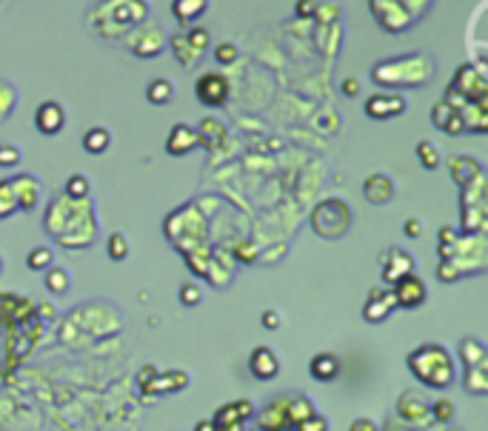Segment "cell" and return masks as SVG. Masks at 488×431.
Returning <instances> with one entry per match:
<instances>
[{
  "label": "cell",
  "instance_id": "6da1fadb",
  "mask_svg": "<svg viewBox=\"0 0 488 431\" xmlns=\"http://www.w3.org/2000/svg\"><path fill=\"white\" fill-rule=\"evenodd\" d=\"M408 368H411V374L423 383V385H428V388H448V385H454V377H457V371H454V360H451V354H448V348L445 346H440V343H423V346H417L411 354H408Z\"/></svg>",
  "mask_w": 488,
  "mask_h": 431
},
{
  "label": "cell",
  "instance_id": "7a4b0ae2",
  "mask_svg": "<svg viewBox=\"0 0 488 431\" xmlns=\"http://www.w3.org/2000/svg\"><path fill=\"white\" fill-rule=\"evenodd\" d=\"M351 206L340 197L320 200L312 211V232L323 240H343L351 232Z\"/></svg>",
  "mask_w": 488,
  "mask_h": 431
},
{
  "label": "cell",
  "instance_id": "3957f363",
  "mask_svg": "<svg viewBox=\"0 0 488 431\" xmlns=\"http://www.w3.org/2000/svg\"><path fill=\"white\" fill-rule=\"evenodd\" d=\"M423 60H425V55H411L408 60H386V63H380V66L371 69V78H374V83H380V86H391V80L400 75V78H403L400 86H425V83L431 80L434 69H431V72H417V66H420Z\"/></svg>",
  "mask_w": 488,
  "mask_h": 431
},
{
  "label": "cell",
  "instance_id": "277c9868",
  "mask_svg": "<svg viewBox=\"0 0 488 431\" xmlns=\"http://www.w3.org/2000/svg\"><path fill=\"white\" fill-rule=\"evenodd\" d=\"M194 95L200 100V106H208V109H220L228 103V95H231V86L223 75L217 72H206L197 78L194 83Z\"/></svg>",
  "mask_w": 488,
  "mask_h": 431
},
{
  "label": "cell",
  "instance_id": "5b68a950",
  "mask_svg": "<svg viewBox=\"0 0 488 431\" xmlns=\"http://www.w3.org/2000/svg\"><path fill=\"white\" fill-rule=\"evenodd\" d=\"M391 294H394L397 309L414 312V309H420V306L428 300V286H425V280H423L420 275L411 272V275L400 277V280L391 286Z\"/></svg>",
  "mask_w": 488,
  "mask_h": 431
},
{
  "label": "cell",
  "instance_id": "8992f818",
  "mask_svg": "<svg viewBox=\"0 0 488 431\" xmlns=\"http://www.w3.org/2000/svg\"><path fill=\"white\" fill-rule=\"evenodd\" d=\"M397 417L403 422H411V425H428V420H431V403H428V397L423 391H417V388L403 391L400 400H397Z\"/></svg>",
  "mask_w": 488,
  "mask_h": 431
},
{
  "label": "cell",
  "instance_id": "52a82bcc",
  "mask_svg": "<svg viewBox=\"0 0 488 431\" xmlns=\"http://www.w3.org/2000/svg\"><path fill=\"white\" fill-rule=\"evenodd\" d=\"M411 272H414V257H411L405 249L391 246V249H386V252L380 255V275H383L386 286H394L400 277H405V275H411Z\"/></svg>",
  "mask_w": 488,
  "mask_h": 431
},
{
  "label": "cell",
  "instance_id": "ba28073f",
  "mask_svg": "<svg viewBox=\"0 0 488 431\" xmlns=\"http://www.w3.org/2000/svg\"><path fill=\"white\" fill-rule=\"evenodd\" d=\"M394 309H397V303H394L391 286L388 289H371L366 297V306H363V320L366 323H386Z\"/></svg>",
  "mask_w": 488,
  "mask_h": 431
},
{
  "label": "cell",
  "instance_id": "9c48e42d",
  "mask_svg": "<svg viewBox=\"0 0 488 431\" xmlns=\"http://www.w3.org/2000/svg\"><path fill=\"white\" fill-rule=\"evenodd\" d=\"M35 126H38V132L46 134V137L60 134L63 126H66V109H63L58 100H43V103L38 106V112H35Z\"/></svg>",
  "mask_w": 488,
  "mask_h": 431
},
{
  "label": "cell",
  "instance_id": "30bf717a",
  "mask_svg": "<svg viewBox=\"0 0 488 431\" xmlns=\"http://www.w3.org/2000/svg\"><path fill=\"white\" fill-rule=\"evenodd\" d=\"M280 357L275 354V348H269V346H258L255 351H252V357H249V371H252V377L255 380H275L277 374H280Z\"/></svg>",
  "mask_w": 488,
  "mask_h": 431
},
{
  "label": "cell",
  "instance_id": "8fae6325",
  "mask_svg": "<svg viewBox=\"0 0 488 431\" xmlns=\"http://www.w3.org/2000/svg\"><path fill=\"white\" fill-rule=\"evenodd\" d=\"M405 112V100L400 95H374L366 103V115L371 120H391Z\"/></svg>",
  "mask_w": 488,
  "mask_h": 431
},
{
  "label": "cell",
  "instance_id": "7c38bea8",
  "mask_svg": "<svg viewBox=\"0 0 488 431\" xmlns=\"http://www.w3.org/2000/svg\"><path fill=\"white\" fill-rule=\"evenodd\" d=\"M363 197L371 203V206H386L391 197H394V180L383 171H374L366 177L363 183Z\"/></svg>",
  "mask_w": 488,
  "mask_h": 431
},
{
  "label": "cell",
  "instance_id": "4fadbf2b",
  "mask_svg": "<svg viewBox=\"0 0 488 431\" xmlns=\"http://www.w3.org/2000/svg\"><path fill=\"white\" fill-rule=\"evenodd\" d=\"M431 120H434V126H437L440 132H445V134H462V132H465V123H462V117H460V109L451 106L448 100H440V103L431 109Z\"/></svg>",
  "mask_w": 488,
  "mask_h": 431
},
{
  "label": "cell",
  "instance_id": "5bb4252c",
  "mask_svg": "<svg viewBox=\"0 0 488 431\" xmlns=\"http://www.w3.org/2000/svg\"><path fill=\"white\" fill-rule=\"evenodd\" d=\"M194 146H197V132H194L189 123H174L171 132H169V137H166V151H169L171 157H183V154H189Z\"/></svg>",
  "mask_w": 488,
  "mask_h": 431
},
{
  "label": "cell",
  "instance_id": "9a60e30c",
  "mask_svg": "<svg viewBox=\"0 0 488 431\" xmlns=\"http://www.w3.org/2000/svg\"><path fill=\"white\" fill-rule=\"evenodd\" d=\"M255 417V405L249 400H237V403H226L217 408L214 414V428H223V425H234V422H246Z\"/></svg>",
  "mask_w": 488,
  "mask_h": 431
},
{
  "label": "cell",
  "instance_id": "2e32d148",
  "mask_svg": "<svg viewBox=\"0 0 488 431\" xmlns=\"http://www.w3.org/2000/svg\"><path fill=\"white\" fill-rule=\"evenodd\" d=\"M340 368H343V363H340V357L331 354V351H320V354H314L312 363H309V374H312L317 383H334V380L340 377Z\"/></svg>",
  "mask_w": 488,
  "mask_h": 431
},
{
  "label": "cell",
  "instance_id": "e0dca14e",
  "mask_svg": "<svg viewBox=\"0 0 488 431\" xmlns=\"http://www.w3.org/2000/svg\"><path fill=\"white\" fill-rule=\"evenodd\" d=\"M12 188H15V197H18V208L21 211H32L38 206V194H41V183L29 174H18L9 180Z\"/></svg>",
  "mask_w": 488,
  "mask_h": 431
},
{
  "label": "cell",
  "instance_id": "ac0fdd59",
  "mask_svg": "<svg viewBox=\"0 0 488 431\" xmlns=\"http://www.w3.org/2000/svg\"><path fill=\"white\" fill-rule=\"evenodd\" d=\"M208 12V0H171V15L180 26H191Z\"/></svg>",
  "mask_w": 488,
  "mask_h": 431
},
{
  "label": "cell",
  "instance_id": "d6986e66",
  "mask_svg": "<svg viewBox=\"0 0 488 431\" xmlns=\"http://www.w3.org/2000/svg\"><path fill=\"white\" fill-rule=\"evenodd\" d=\"M448 171H451V180L460 186V188H465L468 183H474L479 174H482V166L474 160V157H454L451 163H448Z\"/></svg>",
  "mask_w": 488,
  "mask_h": 431
},
{
  "label": "cell",
  "instance_id": "ffe728a7",
  "mask_svg": "<svg viewBox=\"0 0 488 431\" xmlns=\"http://www.w3.org/2000/svg\"><path fill=\"white\" fill-rule=\"evenodd\" d=\"M189 385V374L174 368V371H166V374H157L149 385V397H157V394H166V391H183Z\"/></svg>",
  "mask_w": 488,
  "mask_h": 431
},
{
  "label": "cell",
  "instance_id": "44dd1931",
  "mask_svg": "<svg viewBox=\"0 0 488 431\" xmlns=\"http://www.w3.org/2000/svg\"><path fill=\"white\" fill-rule=\"evenodd\" d=\"M169 49H171V55L177 58V63L183 66V69H191V66H197V60H200V52L186 41V32H177V35H171V41H169Z\"/></svg>",
  "mask_w": 488,
  "mask_h": 431
},
{
  "label": "cell",
  "instance_id": "7402d4cb",
  "mask_svg": "<svg viewBox=\"0 0 488 431\" xmlns=\"http://www.w3.org/2000/svg\"><path fill=\"white\" fill-rule=\"evenodd\" d=\"M457 351H460V360H462L465 368L488 363V351H485V346H482L477 337H462L460 346H457Z\"/></svg>",
  "mask_w": 488,
  "mask_h": 431
},
{
  "label": "cell",
  "instance_id": "603a6c76",
  "mask_svg": "<svg viewBox=\"0 0 488 431\" xmlns=\"http://www.w3.org/2000/svg\"><path fill=\"white\" fill-rule=\"evenodd\" d=\"M462 388H465L468 394H477V397L488 394V363L465 368V377H462Z\"/></svg>",
  "mask_w": 488,
  "mask_h": 431
},
{
  "label": "cell",
  "instance_id": "cb8c5ba5",
  "mask_svg": "<svg viewBox=\"0 0 488 431\" xmlns=\"http://www.w3.org/2000/svg\"><path fill=\"white\" fill-rule=\"evenodd\" d=\"M223 140H226L223 123L214 120V117H206V120L200 123V129H197V143H203V146H208V149H217Z\"/></svg>",
  "mask_w": 488,
  "mask_h": 431
},
{
  "label": "cell",
  "instance_id": "d4e9b609",
  "mask_svg": "<svg viewBox=\"0 0 488 431\" xmlns=\"http://www.w3.org/2000/svg\"><path fill=\"white\" fill-rule=\"evenodd\" d=\"M109 146H112V134L106 126H92L83 134V149L89 154H103V151H109Z\"/></svg>",
  "mask_w": 488,
  "mask_h": 431
},
{
  "label": "cell",
  "instance_id": "484cf974",
  "mask_svg": "<svg viewBox=\"0 0 488 431\" xmlns=\"http://www.w3.org/2000/svg\"><path fill=\"white\" fill-rule=\"evenodd\" d=\"M171 97H174V86H171V80H166V78H154V80L146 86V100H149L152 106H166V103H171Z\"/></svg>",
  "mask_w": 488,
  "mask_h": 431
},
{
  "label": "cell",
  "instance_id": "4316f807",
  "mask_svg": "<svg viewBox=\"0 0 488 431\" xmlns=\"http://www.w3.org/2000/svg\"><path fill=\"white\" fill-rule=\"evenodd\" d=\"M69 286H72V280H69V272L66 269H60V266H49L46 269V289L55 297H63L69 292Z\"/></svg>",
  "mask_w": 488,
  "mask_h": 431
},
{
  "label": "cell",
  "instance_id": "83f0119b",
  "mask_svg": "<svg viewBox=\"0 0 488 431\" xmlns=\"http://www.w3.org/2000/svg\"><path fill=\"white\" fill-rule=\"evenodd\" d=\"M417 160H420V166H423L425 171H437L440 163H442L440 149H437L431 140H420V143H417Z\"/></svg>",
  "mask_w": 488,
  "mask_h": 431
},
{
  "label": "cell",
  "instance_id": "f1b7e54d",
  "mask_svg": "<svg viewBox=\"0 0 488 431\" xmlns=\"http://www.w3.org/2000/svg\"><path fill=\"white\" fill-rule=\"evenodd\" d=\"M457 243H460L457 229L442 226L440 235H437V255H440V260H451V257L457 255Z\"/></svg>",
  "mask_w": 488,
  "mask_h": 431
},
{
  "label": "cell",
  "instance_id": "f546056e",
  "mask_svg": "<svg viewBox=\"0 0 488 431\" xmlns=\"http://www.w3.org/2000/svg\"><path fill=\"white\" fill-rule=\"evenodd\" d=\"M15 211H21V208H18L15 188H12V183H9V180H0V220L12 218Z\"/></svg>",
  "mask_w": 488,
  "mask_h": 431
},
{
  "label": "cell",
  "instance_id": "4dcf8cb0",
  "mask_svg": "<svg viewBox=\"0 0 488 431\" xmlns=\"http://www.w3.org/2000/svg\"><path fill=\"white\" fill-rule=\"evenodd\" d=\"M52 263H55V255H52V249H49V246H35V249L26 255V266H29V272H46Z\"/></svg>",
  "mask_w": 488,
  "mask_h": 431
},
{
  "label": "cell",
  "instance_id": "1f68e13d",
  "mask_svg": "<svg viewBox=\"0 0 488 431\" xmlns=\"http://www.w3.org/2000/svg\"><path fill=\"white\" fill-rule=\"evenodd\" d=\"M15 103H18V92H15V86H12L9 80H0V123L12 117Z\"/></svg>",
  "mask_w": 488,
  "mask_h": 431
},
{
  "label": "cell",
  "instance_id": "d6a6232c",
  "mask_svg": "<svg viewBox=\"0 0 488 431\" xmlns=\"http://www.w3.org/2000/svg\"><path fill=\"white\" fill-rule=\"evenodd\" d=\"M66 197L69 200H86L89 197V177L86 174H72L66 180Z\"/></svg>",
  "mask_w": 488,
  "mask_h": 431
},
{
  "label": "cell",
  "instance_id": "836d02e7",
  "mask_svg": "<svg viewBox=\"0 0 488 431\" xmlns=\"http://www.w3.org/2000/svg\"><path fill=\"white\" fill-rule=\"evenodd\" d=\"M109 257H112L115 263H123V260L129 257V238H126L123 232H115V235L109 238Z\"/></svg>",
  "mask_w": 488,
  "mask_h": 431
},
{
  "label": "cell",
  "instance_id": "e575fe53",
  "mask_svg": "<svg viewBox=\"0 0 488 431\" xmlns=\"http://www.w3.org/2000/svg\"><path fill=\"white\" fill-rule=\"evenodd\" d=\"M454 414H457V408H454L451 400H434V403H431V420H434V422L448 425V422L454 420Z\"/></svg>",
  "mask_w": 488,
  "mask_h": 431
},
{
  "label": "cell",
  "instance_id": "d590c367",
  "mask_svg": "<svg viewBox=\"0 0 488 431\" xmlns=\"http://www.w3.org/2000/svg\"><path fill=\"white\" fill-rule=\"evenodd\" d=\"M186 41H189L200 55H203V52L211 46V32H208L206 26H191V29L186 32Z\"/></svg>",
  "mask_w": 488,
  "mask_h": 431
},
{
  "label": "cell",
  "instance_id": "8d00e7d4",
  "mask_svg": "<svg viewBox=\"0 0 488 431\" xmlns=\"http://www.w3.org/2000/svg\"><path fill=\"white\" fill-rule=\"evenodd\" d=\"M21 160H23V154L18 146L0 143V169H15V166H21Z\"/></svg>",
  "mask_w": 488,
  "mask_h": 431
},
{
  "label": "cell",
  "instance_id": "74e56055",
  "mask_svg": "<svg viewBox=\"0 0 488 431\" xmlns=\"http://www.w3.org/2000/svg\"><path fill=\"white\" fill-rule=\"evenodd\" d=\"M200 300H203V292H200L197 283H183V286H180V303H183L186 309L200 306Z\"/></svg>",
  "mask_w": 488,
  "mask_h": 431
},
{
  "label": "cell",
  "instance_id": "f35d334b",
  "mask_svg": "<svg viewBox=\"0 0 488 431\" xmlns=\"http://www.w3.org/2000/svg\"><path fill=\"white\" fill-rule=\"evenodd\" d=\"M462 275L457 272V266L451 263V260H440V266H437V280L440 283H457Z\"/></svg>",
  "mask_w": 488,
  "mask_h": 431
},
{
  "label": "cell",
  "instance_id": "ab89813d",
  "mask_svg": "<svg viewBox=\"0 0 488 431\" xmlns=\"http://www.w3.org/2000/svg\"><path fill=\"white\" fill-rule=\"evenodd\" d=\"M214 58H217V63L228 66V63L237 60V46H234V43H217V46H214Z\"/></svg>",
  "mask_w": 488,
  "mask_h": 431
},
{
  "label": "cell",
  "instance_id": "60d3db41",
  "mask_svg": "<svg viewBox=\"0 0 488 431\" xmlns=\"http://www.w3.org/2000/svg\"><path fill=\"white\" fill-rule=\"evenodd\" d=\"M314 12H317V0H297V6H295L297 18H312Z\"/></svg>",
  "mask_w": 488,
  "mask_h": 431
},
{
  "label": "cell",
  "instance_id": "b9f144b4",
  "mask_svg": "<svg viewBox=\"0 0 488 431\" xmlns=\"http://www.w3.org/2000/svg\"><path fill=\"white\" fill-rule=\"evenodd\" d=\"M403 235H405V238H420V235H423L420 218H408V220L403 223Z\"/></svg>",
  "mask_w": 488,
  "mask_h": 431
},
{
  "label": "cell",
  "instance_id": "7bdbcfd3",
  "mask_svg": "<svg viewBox=\"0 0 488 431\" xmlns=\"http://www.w3.org/2000/svg\"><path fill=\"white\" fill-rule=\"evenodd\" d=\"M349 431H380V428H377V422H374L371 417H357V420L351 422Z\"/></svg>",
  "mask_w": 488,
  "mask_h": 431
},
{
  "label": "cell",
  "instance_id": "ee69618b",
  "mask_svg": "<svg viewBox=\"0 0 488 431\" xmlns=\"http://www.w3.org/2000/svg\"><path fill=\"white\" fill-rule=\"evenodd\" d=\"M340 92H343L346 97H357V95H360V80H357V78H346L343 86H340Z\"/></svg>",
  "mask_w": 488,
  "mask_h": 431
},
{
  "label": "cell",
  "instance_id": "f6af8a7d",
  "mask_svg": "<svg viewBox=\"0 0 488 431\" xmlns=\"http://www.w3.org/2000/svg\"><path fill=\"white\" fill-rule=\"evenodd\" d=\"M260 323H263V329H266V331H275V329L280 326V314L269 309V312H263V317H260Z\"/></svg>",
  "mask_w": 488,
  "mask_h": 431
},
{
  "label": "cell",
  "instance_id": "bcb514c9",
  "mask_svg": "<svg viewBox=\"0 0 488 431\" xmlns=\"http://www.w3.org/2000/svg\"><path fill=\"white\" fill-rule=\"evenodd\" d=\"M137 377H140V388L146 391V388L152 385V380L157 377V368H154V366H146V368H140V374H137Z\"/></svg>",
  "mask_w": 488,
  "mask_h": 431
},
{
  "label": "cell",
  "instance_id": "7dc6e473",
  "mask_svg": "<svg viewBox=\"0 0 488 431\" xmlns=\"http://www.w3.org/2000/svg\"><path fill=\"white\" fill-rule=\"evenodd\" d=\"M194 431H214V422H211V420H200V422L194 425Z\"/></svg>",
  "mask_w": 488,
  "mask_h": 431
},
{
  "label": "cell",
  "instance_id": "c3c4849f",
  "mask_svg": "<svg viewBox=\"0 0 488 431\" xmlns=\"http://www.w3.org/2000/svg\"><path fill=\"white\" fill-rule=\"evenodd\" d=\"M214 431H246L243 422H234V425H223V428H214Z\"/></svg>",
  "mask_w": 488,
  "mask_h": 431
},
{
  "label": "cell",
  "instance_id": "681fc988",
  "mask_svg": "<svg viewBox=\"0 0 488 431\" xmlns=\"http://www.w3.org/2000/svg\"><path fill=\"white\" fill-rule=\"evenodd\" d=\"M38 309H41V317H52V314H55V312H52V306H49V303H41V306H38Z\"/></svg>",
  "mask_w": 488,
  "mask_h": 431
},
{
  "label": "cell",
  "instance_id": "f907efd6",
  "mask_svg": "<svg viewBox=\"0 0 488 431\" xmlns=\"http://www.w3.org/2000/svg\"><path fill=\"white\" fill-rule=\"evenodd\" d=\"M0 275H4V257H0Z\"/></svg>",
  "mask_w": 488,
  "mask_h": 431
}]
</instances>
